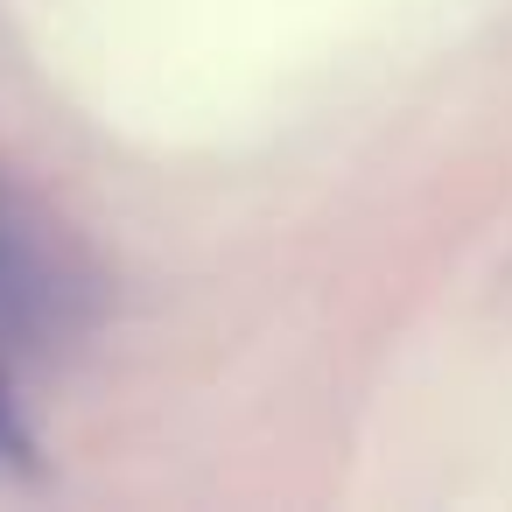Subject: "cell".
I'll use <instances>...</instances> for the list:
<instances>
[{"label":"cell","instance_id":"cell-1","mask_svg":"<svg viewBox=\"0 0 512 512\" xmlns=\"http://www.w3.org/2000/svg\"><path fill=\"white\" fill-rule=\"evenodd\" d=\"M106 281L78 232L0 169V337L22 351H57L99 323Z\"/></svg>","mask_w":512,"mask_h":512},{"label":"cell","instance_id":"cell-2","mask_svg":"<svg viewBox=\"0 0 512 512\" xmlns=\"http://www.w3.org/2000/svg\"><path fill=\"white\" fill-rule=\"evenodd\" d=\"M0 463H36V435H29V421H22V393H15V365H8V351H0Z\"/></svg>","mask_w":512,"mask_h":512}]
</instances>
